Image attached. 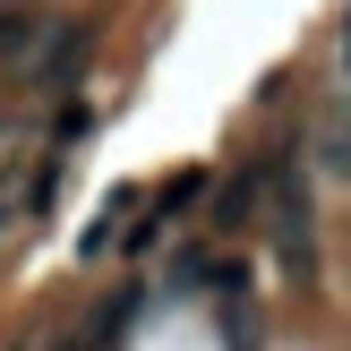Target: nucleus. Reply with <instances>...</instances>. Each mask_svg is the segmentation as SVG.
Instances as JSON below:
<instances>
[{
	"label": "nucleus",
	"instance_id": "1a4fd4ad",
	"mask_svg": "<svg viewBox=\"0 0 351 351\" xmlns=\"http://www.w3.org/2000/svg\"><path fill=\"white\" fill-rule=\"evenodd\" d=\"M51 197H60V163H34V180H26V197H17V206H26V215H43Z\"/></svg>",
	"mask_w": 351,
	"mask_h": 351
},
{
	"label": "nucleus",
	"instance_id": "9d476101",
	"mask_svg": "<svg viewBox=\"0 0 351 351\" xmlns=\"http://www.w3.org/2000/svg\"><path fill=\"white\" fill-rule=\"evenodd\" d=\"M86 129H95V112H86V103H69V112H60V146H77Z\"/></svg>",
	"mask_w": 351,
	"mask_h": 351
},
{
	"label": "nucleus",
	"instance_id": "423d86ee",
	"mask_svg": "<svg viewBox=\"0 0 351 351\" xmlns=\"http://www.w3.org/2000/svg\"><path fill=\"white\" fill-rule=\"evenodd\" d=\"M257 197H266V163H249V171H240V180L215 197V232H240V223L257 215Z\"/></svg>",
	"mask_w": 351,
	"mask_h": 351
},
{
	"label": "nucleus",
	"instance_id": "9b49d317",
	"mask_svg": "<svg viewBox=\"0 0 351 351\" xmlns=\"http://www.w3.org/2000/svg\"><path fill=\"white\" fill-rule=\"evenodd\" d=\"M9 215H17V197H9V189H0V232H9Z\"/></svg>",
	"mask_w": 351,
	"mask_h": 351
},
{
	"label": "nucleus",
	"instance_id": "39448f33",
	"mask_svg": "<svg viewBox=\"0 0 351 351\" xmlns=\"http://www.w3.org/2000/svg\"><path fill=\"white\" fill-rule=\"evenodd\" d=\"M137 308H146V283H120L112 300H103V317L86 326V351H103V343H120V335H129V326H137Z\"/></svg>",
	"mask_w": 351,
	"mask_h": 351
},
{
	"label": "nucleus",
	"instance_id": "7ed1b4c3",
	"mask_svg": "<svg viewBox=\"0 0 351 351\" xmlns=\"http://www.w3.org/2000/svg\"><path fill=\"white\" fill-rule=\"evenodd\" d=\"M51 26H60V17H51L43 0H0V69H26Z\"/></svg>",
	"mask_w": 351,
	"mask_h": 351
},
{
	"label": "nucleus",
	"instance_id": "0eeeda50",
	"mask_svg": "<svg viewBox=\"0 0 351 351\" xmlns=\"http://www.w3.org/2000/svg\"><path fill=\"white\" fill-rule=\"evenodd\" d=\"M206 189H215L206 171H180V180H171L163 197H154V215H163V223H171V215H189V206H206Z\"/></svg>",
	"mask_w": 351,
	"mask_h": 351
},
{
	"label": "nucleus",
	"instance_id": "6e6552de",
	"mask_svg": "<svg viewBox=\"0 0 351 351\" xmlns=\"http://www.w3.org/2000/svg\"><path fill=\"white\" fill-rule=\"evenodd\" d=\"M326 171H335V180H351V103L335 112V129H326Z\"/></svg>",
	"mask_w": 351,
	"mask_h": 351
},
{
	"label": "nucleus",
	"instance_id": "20e7f679",
	"mask_svg": "<svg viewBox=\"0 0 351 351\" xmlns=\"http://www.w3.org/2000/svg\"><path fill=\"white\" fill-rule=\"evenodd\" d=\"M137 206H146V197H137V189H112V197L95 206V223H86V240H77V257H86V266L120 249V232H129V215H137Z\"/></svg>",
	"mask_w": 351,
	"mask_h": 351
},
{
	"label": "nucleus",
	"instance_id": "f8f14e48",
	"mask_svg": "<svg viewBox=\"0 0 351 351\" xmlns=\"http://www.w3.org/2000/svg\"><path fill=\"white\" fill-rule=\"evenodd\" d=\"M343 60H351V26H343Z\"/></svg>",
	"mask_w": 351,
	"mask_h": 351
},
{
	"label": "nucleus",
	"instance_id": "f257e3e1",
	"mask_svg": "<svg viewBox=\"0 0 351 351\" xmlns=\"http://www.w3.org/2000/svg\"><path fill=\"white\" fill-rule=\"evenodd\" d=\"M266 232H274V257H283V274H317V206H308V171L291 146L266 154Z\"/></svg>",
	"mask_w": 351,
	"mask_h": 351
},
{
	"label": "nucleus",
	"instance_id": "f03ea898",
	"mask_svg": "<svg viewBox=\"0 0 351 351\" xmlns=\"http://www.w3.org/2000/svg\"><path fill=\"white\" fill-rule=\"evenodd\" d=\"M86 51H95V26H86V17H60V26H51L43 43H34V60L17 69V77H26L34 95H60V86L86 69Z\"/></svg>",
	"mask_w": 351,
	"mask_h": 351
}]
</instances>
